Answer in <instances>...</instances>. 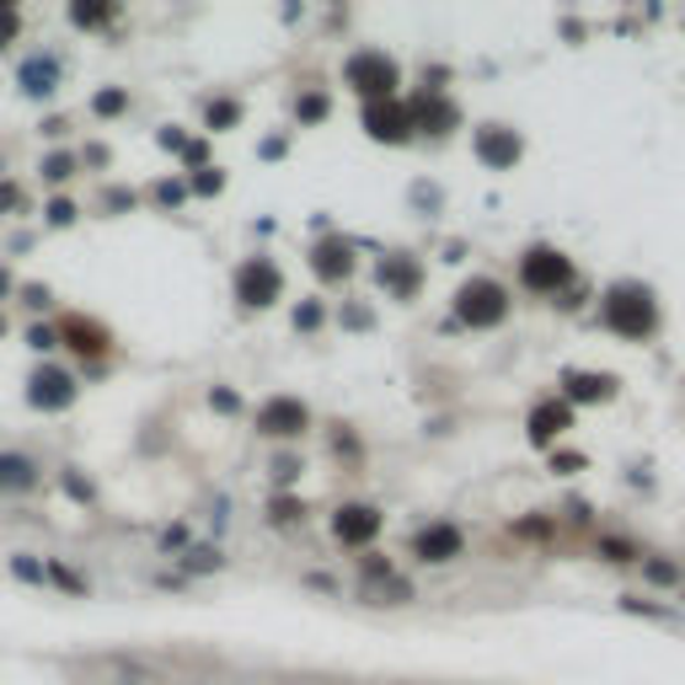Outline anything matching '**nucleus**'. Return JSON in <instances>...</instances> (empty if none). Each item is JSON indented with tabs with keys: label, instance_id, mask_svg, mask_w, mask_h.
Listing matches in <instances>:
<instances>
[{
	"label": "nucleus",
	"instance_id": "f257e3e1",
	"mask_svg": "<svg viewBox=\"0 0 685 685\" xmlns=\"http://www.w3.org/2000/svg\"><path fill=\"white\" fill-rule=\"evenodd\" d=\"M605 322L616 327L621 338H648L659 327V306H653V295L643 284H616L605 295Z\"/></svg>",
	"mask_w": 685,
	"mask_h": 685
},
{
	"label": "nucleus",
	"instance_id": "412c9836",
	"mask_svg": "<svg viewBox=\"0 0 685 685\" xmlns=\"http://www.w3.org/2000/svg\"><path fill=\"white\" fill-rule=\"evenodd\" d=\"M648 573H653L659 584H670V578H675V567H670V563H648Z\"/></svg>",
	"mask_w": 685,
	"mask_h": 685
},
{
	"label": "nucleus",
	"instance_id": "f03ea898",
	"mask_svg": "<svg viewBox=\"0 0 685 685\" xmlns=\"http://www.w3.org/2000/svg\"><path fill=\"white\" fill-rule=\"evenodd\" d=\"M397 81H402V70L380 48H364V54L349 59V86L360 91L364 102H397Z\"/></svg>",
	"mask_w": 685,
	"mask_h": 685
},
{
	"label": "nucleus",
	"instance_id": "aec40b11",
	"mask_svg": "<svg viewBox=\"0 0 685 685\" xmlns=\"http://www.w3.org/2000/svg\"><path fill=\"white\" fill-rule=\"evenodd\" d=\"M16 27H22V16H16V5H0V48L16 38Z\"/></svg>",
	"mask_w": 685,
	"mask_h": 685
},
{
	"label": "nucleus",
	"instance_id": "1a4fd4ad",
	"mask_svg": "<svg viewBox=\"0 0 685 685\" xmlns=\"http://www.w3.org/2000/svg\"><path fill=\"white\" fill-rule=\"evenodd\" d=\"M59 332H65V343H70L81 360H108V354H113V338H108V327L86 322V317H65V322H59Z\"/></svg>",
	"mask_w": 685,
	"mask_h": 685
},
{
	"label": "nucleus",
	"instance_id": "6e6552de",
	"mask_svg": "<svg viewBox=\"0 0 685 685\" xmlns=\"http://www.w3.org/2000/svg\"><path fill=\"white\" fill-rule=\"evenodd\" d=\"M364 129L369 140H386V145H402L412 134V113L402 102H364Z\"/></svg>",
	"mask_w": 685,
	"mask_h": 685
},
{
	"label": "nucleus",
	"instance_id": "6ab92c4d",
	"mask_svg": "<svg viewBox=\"0 0 685 685\" xmlns=\"http://www.w3.org/2000/svg\"><path fill=\"white\" fill-rule=\"evenodd\" d=\"M27 472H33V466H27V461H16V455H11V461H0V487H27V483H33Z\"/></svg>",
	"mask_w": 685,
	"mask_h": 685
},
{
	"label": "nucleus",
	"instance_id": "f8f14e48",
	"mask_svg": "<svg viewBox=\"0 0 685 685\" xmlns=\"http://www.w3.org/2000/svg\"><path fill=\"white\" fill-rule=\"evenodd\" d=\"M567 423H573L567 402H541L535 412H530V440H535V444H552L567 429Z\"/></svg>",
	"mask_w": 685,
	"mask_h": 685
},
{
	"label": "nucleus",
	"instance_id": "39448f33",
	"mask_svg": "<svg viewBox=\"0 0 685 685\" xmlns=\"http://www.w3.org/2000/svg\"><path fill=\"white\" fill-rule=\"evenodd\" d=\"M520 279L535 289V295H552V289H563L573 279V263H567L563 252H552V246H530L520 263Z\"/></svg>",
	"mask_w": 685,
	"mask_h": 685
},
{
	"label": "nucleus",
	"instance_id": "9d476101",
	"mask_svg": "<svg viewBox=\"0 0 685 685\" xmlns=\"http://www.w3.org/2000/svg\"><path fill=\"white\" fill-rule=\"evenodd\" d=\"M412 552L423 563H450V557H461V530L455 524H429V530H418Z\"/></svg>",
	"mask_w": 685,
	"mask_h": 685
},
{
	"label": "nucleus",
	"instance_id": "7ed1b4c3",
	"mask_svg": "<svg viewBox=\"0 0 685 685\" xmlns=\"http://www.w3.org/2000/svg\"><path fill=\"white\" fill-rule=\"evenodd\" d=\"M455 317L466 327H498L509 317V295H504V284L498 279H472L461 284V295H455Z\"/></svg>",
	"mask_w": 685,
	"mask_h": 685
},
{
	"label": "nucleus",
	"instance_id": "0eeeda50",
	"mask_svg": "<svg viewBox=\"0 0 685 685\" xmlns=\"http://www.w3.org/2000/svg\"><path fill=\"white\" fill-rule=\"evenodd\" d=\"M332 535H338L343 546H369V541L380 535V509H369V504H343V509L332 515Z\"/></svg>",
	"mask_w": 685,
	"mask_h": 685
},
{
	"label": "nucleus",
	"instance_id": "4468645a",
	"mask_svg": "<svg viewBox=\"0 0 685 685\" xmlns=\"http://www.w3.org/2000/svg\"><path fill=\"white\" fill-rule=\"evenodd\" d=\"M477 151H483V162H493V166H515V162H520V140H515L509 129H483Z\"/></svg>",
	"mask_w": 685,
	"mask_h": 685
},
{
	"label": "nucleus",
	"instance_id": "dca6fc26",
	"mask_svg": "<svg viewBox=\"0 0 685 685\" xmlns=\"http://www.w3.org/2000/svg\"><path fill=\"white\" fill-rule=\"evenodd\" d=\"M563 386H567V397H578V402H605V397L616 391V380H610V375H578V369L567 375Z\"/></svg>",
	"mask_w": 685,
	"mask_h": 685
},
{
	"label": "nucleus",
	"instance_id": "20e7f679",
	"mask_svg": "<svg viewBox=\"0 0 685 685\" xmlns=\"http://www.w3.org/2000/svg\"><path fill=\"white\" fill-rule=\"evenodd\" d=\"M279 295H284V274L268 257H246L242 268H236V300H242V306L263 311V306H274Z\"/></svg>",
	"mask_w": 685,
	"mask_h": 685
},
{
	"label": "nucleus",
	"instance_id": "423d86ee",
	"mask_svg": "<svg viewBox=\"0 0 685 685\" xmlns=\"http://www.w3.org/2000/svg\"><path fill=\"white\" fill-rule=\"evenodd\" d=\"M306 423H311V412H306L300 397H268V402L257 407V429L274 434V440H295V434H306Z\"/></svg>",
	"mask_w": 685,
	"mask_h": 685
},
{
	"label": "nucleus",
	"instance_id": "f3484780",
	"mask_svg": "<svg viewBox=\"0 0 685 685\" xmlns=\"http://www.w3.org/2000/svg\"><path fill=\"white\" fill-rule=\"evenodd\" d=\"M380 284H391V289H402V295H412V284H418V274H412V263H380Z\"/></svg>",
	"mask_w": 685,
	"mask_h": 685
},
{
	"label": "nucleus",
	"instance_id": "4be33fe9",
	"mask_svg": "<svg viewBox=\"0 0 685 685\" xmlns=\"http://www.w3.org/2000/svg\"><path fill=\"white\" fill-rule=\"evenodd\" d=\"M0 295H5V274H0Z\"/></svg>",
	"mask_w": 685,
	"mask_h": 685
},
{
	"label": "nucleus",
	"instance_id": "9b49d317",
	"mask_svg": "<svg viewBox=\"0 0 685 685\" xmlns=\"http://www.w3.org/2000/svg\"><path fill=\"white\" fill-rule=\"evenodd\" d=\"M311 268H317V279L338 284L354 274V252H349V242H338V236H327V242H317V252H311Z\"/></svg>",
	"mask_w": 685,
	"mask_h": 685
},
{
	"label": "nucleus",
	"instance_id": "a211bd4d",
	"mask_svg": "<svg viewBox=\"0 0 685 685\" xmlns=\"http://www.w3.org/2000/svg\"><path fill=\"white\" fill-rule=\"evenodd\" d=\"M70 22L76 27H102V22H113V5H70Z\"/></svg>",
	"mask_w": 685,
	"mask_h": 685
},
{
	"label": "nucleus",
	"instance_id": "2eb2a0df",
	"mask_svg": "<svg viewBox=\"0 0 685 685\" xmlns=\"http://www.w3.org/2000/svg\"><path fill=\"white\" fill-rule=\"evenodd\" d=\"M407 113H412V129L423 123V129H434V134H444V129L455 123V108H450V102H440V97H418Z\"/></svg>",
	"mask_w": 685,
	"mask_h": 685
},
{
	"label": "nucleus",
	"instance_id": "ddd939ff",
	"mask_svg": "<svg viewBox=\"0 0 685 685\" xmlns=\"http://www.w3.org/2000/svg\"><path fill=\"white\" fill-rule=\"evenodd\" d=\"M70 397H76L70 375H59V369H38L33 375V407H70Z\"/></svg>",
	"mask_w": 685,
	"mask_h": 685
}]
</instances>
